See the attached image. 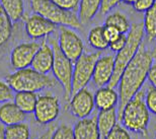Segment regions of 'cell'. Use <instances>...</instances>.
<instances>
[{
    "mask_svg": "<svg viewBox=\"0 0 156 139\" xmlns=\"http://www.w3.org/2000/svg\"><path fill=\"white\" fill-rule=\"evenodd\" d=\"M13 90L6 82L0 81V103L4 104L14 99Z\"/></svg>",
    "mask_w": 156,
    "mask_h": 139,
    "instance_id": "29",
    "label": "cell"
},
{
    "mask_svg": "<svg viewBox=\"0 0 156 139\" xmlns=\"http://www.w3.org/2000/svg\"><path fill=\"white\" fill-rule=\"evenodd\" d=\"M94 107V94L86 87L72 94L69 101L70 111L78 119L88 118Z\"/></svg>",
    "mask_w": 156,
    "mask_h": 139,
    "instance_id": "11",
    "label": "cell"
},
{
    "mask_svg": "<svg viewBox=\"0 0 156 139\" xmlns=\"http://www.w3.org/2000/svg\"><path fill=\"white\" fill-rule=\"evenodd\" d=\"M24 27L27 35L30 39L38 40L51 35L56 30L57 26L52 21L46 20L45 17L41 16L40 14L34 13L26 20Z\"/></svg>",
    "mask_w": 156,
    "mask_h": 139,
    "instance_id": "12",
    "label": "cell"
},
{
    "mask_svg": "<svg viewBox=\"0 0 156 139\" xmlns=\"http://www.w3.org/2000/svg\"><path fill=\"white\" fill-rule=\"evenodd\" d=\"M101 57L98 52L83 53L73 65L72 94L85 88L93 76L96 61Z\"/></svg>",
    "mask_w": 156,
    "mask_h": 139,
    "instance_id": "7",
    "label": "cell"
},
{
    "mask_svg": "<svg viewBox=\"0 0 156 139\" xmlns=\"http://www.w3.org/2000/svg\"><path fill=\"white\" fill-rule=\"evenodd\" d=\"M30 127L26 123L5 126V139H30Z\"/></svg>",
    "mask_w": 156,
    "mask_h": 139,
    "instance_id": "26",
    "label": "cell"
},
{
    "mask_svg": "<svg viewBox=\"0 0 156 139\" xmlns=\"http://www.w3.org/2000/svg\"><path fill=\"white\" fill-rule=\"evenodd\" d=\"M124 3H126V4H130V5H133L134 3L136 2V0H122Z\"/></svg>",
    "mask_w": 156,
    "mask_h": 139,
    "instance_id": "39",
    "label": "cell"
},
{
    "mask_svg": "<svg viewBox=\"0 0 156 139\" xmlns=\"http://www.w3.org/2000/svg\"><path fill=\"white\" fill-rule=\"evenodd\" d=\"M87 41H88L90 47L98 50V51L105 50L107 48H108V45H110V43H108V41L105 36L104 27L101 26H96L89 31Z\"/></svg>",
    "mask_w": 156,
    "mask_h": 139,
    "instance_id": "22",
    "label": "cell"
},
{
    "mask_svg": "<svg viewBox=\"0 0 156 139\" xmlns=\"http://www.w3.org/2000/svg\"><path fill=\"white\" fill-rule=\"evenodd\" d=\"M101 0H80L78 7V17L82 24L90 23L101 10Z\"/></svg>",
    "mask_w": 156,
    "mask_h": 139,
    "instance_id": "19",
    "label": "cell"
},
{
    "mask_svg": "<svg viewBox=\"0 0 156 139\" xmlns=\"http://www.w3.org/2000/svg\"><path fill=\"white\" fill-rule=\"evenodd\" d=\"M118 121V111L116 108L102 110V111L98 112V116H96V123H98L101 139H105V137L116 127Z\"/></svg>",
    "mask_w": 156,
    "mask_h": 139,
    "instance_id": "18",
    "label": "cell"
},
{
    "mask_svg": "<svg viewBox=\"0 0 156 139\" xmlns=\"http://www.w3.org/2000/svg\"><path fill=\"white\" fill-rule=\"evenodd\" d=\"M152 64L153 53L146 48L145 44L143 43L132 61L125 68L119 81L118 118L121 116L127 103L141 90L148 78V72Z\"/></svg>",
    "mask_w": 156,
    "mask_h": 139,
    "instance_id": "1",
    "label": "cell"
},
{
    "mask_svg": "<svg viewBox=\"0 0 156 139\" xmlns=\"http://www.w3.org/2000/svg\"><path fill=\"white\" fill-rule=\"evenodd\" d=\"M155 43H156V38H155Z\"/></svg>",
    "mask_w": 156,
    "mask_h": 139,
    "instance_id": "40",
    "label": "cell"
},
{
    "mask_svg": "<svg viewBox=\"0 0 156 139\" xmlns=\"http://www.w3.org/2000/svg\"><path fill=\"white\" fill-rule=\"evenodd\" d=\"M75 139H101L96 117L79 119L73 127Z\"/></svg>",
    "mask_w": 156,
    "mask_h": 139,
    "instance_id": "15",
    "label": "cell"
},
{
    "mask_svg": "<svg viewBox=\"0 0 156 139\" xmlns=\"http://www.w3.org/2000/svg\"><path fill=\"white\" fill-rule=\"evenodd\" d=\"M40 47L41 43L38 42L21 43L15 46L10 54L11 67L15 70L30 67Z\"/></svg>",
    "mask_w": 156,
    "mask_h": 139,
    "instance_id": "10",
    "label": "cell"
},
{
    "mask_svg": "<svg viewBox=\"0 0 156 139\" xmlns=\"http://www.w3.org/2000/svg\"><path fill=\"white\" fill-rule=\"evenodd\" d=\"M149 82L153 87L156 88V63H153L150 67V70L148 72V78Z\"/></svg>",
    "mask_w": 156,
    "mask_h": 139,
    "instance_id": "36",
    "label": "cell"
},
{
    "mask_svg": "<svg viewBox=\"0 0 156 139\" xmlns=\"http://www.w3.org/2000/svg\"><path fill=\"white\" fill-rule=\"evenodd\" d=\"M144 31L149 41H153L156 38V0L154 4L145 12L144 15Z\"/></svg>",
    "mask_w": 156,
    "mask_h": 139,
    "instance_id": "24",
    "label": "cell"
},
{
    "mask_svg": "<svg viewBox=\"0 0 156 139\" xmlns=\"http://www.w3.org/2000/svg\"><path fill=\"white\" fill-rule=\"evenodd\" d=\"M0 139H5V127L3 124H0Z\"/></svg>",
    "mask_w": 156,
    "mask_h": 139,
    "instance_id": "38",
    "label": "cell"
},
{
    "mask_svg": "<svg viewBox=\"0 0 156 139\" xmlns=\"http://www.w3.org/2000/svg\"><path fill=\"white\" fill-rule=\"evenodd\" d=\"M58 45L63 54L73 63H75L76 60L84 53V43L82 39L71 27H60Z\"/></svg>",
    "mask_w": 156,
    "mask_h": 139,
    "instance_id": "8",
    "label": "cell"
},
{
    "mask_svg": "<svg viewBox=\"0 0 156 139\" xmlns=\"http://www.w3.org/2000/svg\"><path fill=\"white\" fill-rule=\"evenodd\" d=\"M145 31L143 24H133L131 27L127 37V43L121 51L117 53L115 56V70L112 80L108 83V86L116 87L118 86L120 78L123 74L125 68L132 61L137 52L139 51L140 47L143 44Z\"/></svg>",
    "mask_w": 156,
    "mask_h": 139,
    "instance_id": "3",
    "label": "cell"
},
{
    "mask_svg": "<svg viewBox=\"0 0 156 139\" xmlns=\"http://www.w3.org/2000/svg\"><path fill=\"white\" fill-rule=\"evenodd\" d=\"M105 26H112L118 28L122 34H128L130 31L132 24H130V20L127 16L122 12H113L110 13L105 18Z\"/></svg>",
    "mask_w": 156,
    "mask_h": 139,
    "instance_id": "23",
    "label": "cell"
},
{
    "mask_svg": "<svg viewBox=\"0 0 156 139\" xmlns=\"http://www.w3.org/2000/svg\"><path fill=\"white\" fill-rule=\"evenodd\" d=\"M27 114L18 108L14 102L4 103L0 107V122L4 126H10L14 124L23 123Z\"/></svg>",
    "mask_w": 156,
    "mask_h": 139,
    "instance_id": "16",
    "label": "cell"
},
{
    "mask_svg": "<svg viewBox=\"0 0 156 139\" xmlns=\"http://www.w3.org/2000/svg\"><path fill=\"white\" fill-rule=\"evenodd\" d=\"M38 97L39 96H37L36 93L18 91V93H15L13 100L21 111H23L26 114H30L35 111Z\"/></svg>",
    "mask_w": 156,
    "mask_h": 139,
    "instance_id": "21",
    "label": "cell"
},
{
    "mask_svg": "<svg viewBox=\"0 0 156 139\" xmlns=\"http://www.w3.org/2000/svg\"><path fill=\"white\" fill-rule=\"evenodd\" d=\"M54 130H55V126H52V127H50L46 132H44V133L41 135L38 139H51Z\"/></svg>",
    "mask_w": 156,
    "mask_h": 139,
    "instance_id": "37",
    "label": "cell"
},
{
    "mask_svg": "<svg viewBox=\"0 0 156 139\" xmlns=\"http://www.w3.org/2000/svg\"><path fill=\"white\" fill-rule=\"evenodd\" d=\"M51 139H75L73 127L66 124L58 126L53 132Z\"/></svg>",
    "mask_w": 156,
    "mask_h": 139,
    "instance_id": "27",
    "label": "cell"
},
{
    "mask_svg": "<svg viewBox=\"0 0 156 139\" xmlns=\"http://www.w3.org/2000/svg\"><path fill=\"white\" fill-rule=\"evenodd\" d=\"M105 139H131V136L126 128L117 124L116 127L105 137Z\"/></svg>",
    "mask_w": 156,
    "mask_h": 139,
    "instance_id": "30",
    "label": "cell"
},
{
    "mask_svg": "<svg viewBox=\"0 0 156 139\" xmlns=\"http://www.w3.org/2000/svg\"><path fill=\"white\" fill-rule=\"evenodd\" d=\"M0 5L12 23H17L23 17V0H0Z\"/></svg>",
    "mask_w": 156,
    "mask_h": 139,
    "instance_id": "20",
    "label": "cell"
},
{
    "mask_svg": "<svg viewBox=\"0 0 156 139\" xmlns=\"http://www.w3.org/2000/svg\"><path fill=\"white\" fill-rule=\"evenodd\" d=\"M60 102L53 94H41L38 97L36 109L34 111L36 121L41 125L52 123L60 114Z\"/></svg>",
    "mask_w": 156,
    "mask_h": 139,
    "instance_id": "9",
    "label": "cell"
},
{
    "mask_svg": "<svg viewBox=\"0 0 156 139\" xmlns=\"http://www.w3.org/2000/svg\"><path fill=\"white\" fill-rule=\"evenodd\" d=\"M115 70V56H101L96 61L92 81L98 88L107 86L113 78Z\"/></svg>",
    "mask_w": 156,
    "mask_h": 139,
    "instance_id": "13",
    "label": "cell"
},
{
    "mask_svg": "<svg viewBox=\"0 0 156 139\" xmlns=\"http://www.w3.org/2000/svg\"><path fill=\"white\" fill-rule=\"evenodd\" d=\"M30 7L34 13L40 14L56 26L67 27L73 30L82 27L76 12L61 8L51 0H30Z\"/></svg>",
    "mask_w": 156,
    "mask_h": 139,
    "instance_id": "5",
    "label": "cell"
},
{
    "mask_svg": "<svg viewBox=\"0 0 156 139\" xmlns=\"http://www.w3.org/2000/svg\"><path fill=\"white\" fill-rule=\"evenodd\" d=\"M5 82L15 93L18 91L37 93L45 88L54 87L59 83L56 79L49 77L47 74L40 73L32 67L20 69L7 75L5 77Z\"/></svg>",
    "mask_w": 156,
    "mask_h": 139,
    "instance_id": "4",
    "label": "cell"
},
{
    "mask_svg": "<svg viewBox=\"0 0 156 139\" xmlns=\"http://www.w3.org/2000/svg\"><path fill=\"white\" fill-rule=\"evenodd\" d=\"M12 35V21L6 15L0 5V49L3 48Z\"/></svg>",
    "mask_w": 156,
    "mask_h": 139,
    "instance_id": "25",
    "label": "cell"
},
{
    "mask_svg": "<svg viewBox=\"0 0 156 139\" xmlns=\"http://www.w3.org/2000/svg\"><path fill=\"white\" fill-rule=\"evenodd\" d=\"M127 35L128 34H121L120 37H118L116 40H114L113 42L110 43L108 48H110L113 52H116V53L121 51L127 43V39H128Z\"/></svg>",
    "mask_w": 156,
    "mask_h": 139,
    "instance_id": "32",
    "label": "cell"
},
{
    "mask_svg": "<svg viewBox=\"0 0 156 139\" xmlns=\"http://www.w3.org/2000/svg\"><path fill=\"white\" fill-rule=\"evenodd\" d=\"M53 64H54V51L52 46L45 40L41 43V47L33 60L30 67L40 73L48 74L50 71H52Z\"/></svg>",
    "mask_w": 156,
    "mask_h": 139,
    "instance_id": "14",
    "label": "cell"
},
{
    "mask_svg": "<svg viewBox=\"0 0 156 139\" xmlns=\"http://www.w3.org/2000/svg\"><path fill=\"white\" fill-rule=\"evenodd\" d=\"M145 103L149 112L156 116V88L151 86L145 93Z\"/></svg>",
    "mask_w": 156,
    "mask_h": 139,
    "instance_id": "28",
    "label": "cell"
},
{
    "mask_svg": "<svg viewBox=\"0 0 156 139\" xmlns=\"http://www.w3.org/2000/svg\"><path fill=\"white\" fill-rule=\"evenodd\" d=\"M94 104L99 111L116 108L119 105V93L108 85L98 88L94 93Z\"/></svg>",
    "mask_w": 156,
    "mask_h": 139,
    "instance_id": "17",
    "label": "cell"
},
{
    "mask_svg": "<svg viewBox=\"0 0 156 139\" xmlns=\"http://www.w3.org/2000/svg\"><path fill=\"white\" fill-rule=\"evenodd\" d=\"M155 0H136L133 4V7L138 12H146L152 5L154 4Z\"/></svg>",
    "mask_w": 156,
    "mask_h": 139,
    "instance_id": "33",
    "label": "cell"
},
{
    "mask_svg": "<svg viewBox=\"0 0 156 139\" xmlns=\"http://www.w3.org/2000/svg\"><path fill=\"white\" fill-rule=\"evenodd\" d=\"M51 1L58 6H60L61 8L74 12L78 11V7H79L80 3V0H51Z\"/></svg>",
    "mask_w": 156,
    "mask_h": 139,
    "instance_id": "31",
    "label": "cell"
},
{
    "mask_svg": "<svg viewBox=\"0 0 156 139\" xmlns=\"http://www.w3.org/2000/svg\"><path fill=\"white\" fill-rule=\"evenodd\" d=\"M104 33L107 40L108 41V43L113 42L118 37H120V35L122 34L118 28L112 26H104Z\"/></svg>",
    "mask_w": 156,
    "mask_h": 139,
    "instance_id": "34",
    "label": "cell"
},
{
    "mask_svg": "<svg viewBox=\"0 0 156 139\" xmlns=\"http://www.w3.org/2000/svg\"><path fill=\"white\" fill-rule=\"evenodd\" d=\"M122 0H101V14H108L111 10L119 5Z\"/></svg>",
    "mask_w": 156,
    "mask_h": 139,
    "instance_id": "35",
    "label": "cell"
},
{
    "mask_svg": "<svg viewBox=\"0 0 156 139\" xmlns=\"http://www.w3.org/2000/svg\"><path fill=\"white\" fill-rule=\"evenodd\" d=\"M119 121L127 130L146 134L150 122V112L146 106L145 93L142 90L124 107Z\"/></svg>",
    "mask_w": 156,
    "mask_h": 139,
    "instance_id": "2",
    "label": "cell"
},
{
    "mask_svg": "<svg viewBox=\"0 0 156 139\" xmlns=\"http://www.w3.org/2000/svg\"><path fill=\"white\" fill-rule=\"evenodd\" d=\"M54 51V64H53V74L55 79L62 85L64 90V100L69 102L72 97V76H73V65L66 56L61 51L58 45V41L52 39L50 41Z\"/></svg>",
    "mask_w": 156,
    "mask_h": 139,
    "instance_id": "6",
    "label": "cell"
}]
</instances>
